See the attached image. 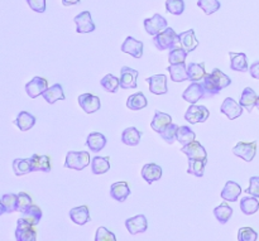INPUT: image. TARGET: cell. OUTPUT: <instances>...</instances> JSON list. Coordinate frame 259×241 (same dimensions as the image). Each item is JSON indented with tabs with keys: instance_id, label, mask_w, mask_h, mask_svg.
<instances>
[{
	"instance_id": "obj_1",
	"label": "cell",
	"mask_w": 259,
	"mask_h": 241,
	"mask_svg": "<svg viewBox=\"0 0 259 241\" xmlns=\"http://www.w3.org/2000/svg\"><path fill=\"white\" fill-rule=\"evenodd\" d=\"M204 87L205 98L217 96L223 88H227L232 83V78L225 75L219 68H214L211 73H207L202 81H200Z\"/></svg>"
},
{
	"instance_id": "obj_2",
	"label": "cell",
	"mask_w": 259,
	"mask_h": 241,
	"mask_svg": "<svg viewBox=\"0 0 259 241\" xmlns=\"http://www.w3.org/2000/svg\"><path fill=\"white\" fill-rule=\"evenodd\" d=\"M153 44L156 45L157 50L166 51V50H175L180 45L179 34L175 32L172 28H167L163 32L159 33L158 35L153 38Z\"/></svg>"
},
{
	"instance_id": "obj_3",
	"label": "cell",
	"mask_w": 259,
	"mask_h": 241,
	"mask_svg": "<svg viewBox=\"0 0 259 241\" xmlns=\"http://www.w3.org/2000/svg\"><path fill=\"white\" fill-rule=\"evenodd\" d=\"M90 154L88 152H68L66 156L65 168L82 171L90 164Z\"/></svg>"
},
{
	"instance_id": "obj_4",
	"label": "cell",
	"mask_w": 259,
	"mask_h": 241,
	"mask_svg": "<svg viewBox=\"0 0 259 241\" xmlns=\"http://www.w3.org/2000/svg\"><path fill=\"white\" fill-rule=\"evenodd\" d=\"M233 153L245 162H252L257 154V141H239L233 148Z\"/></svg>"
},
{
	"instance_id": "obj_5",
	"label": "cell",
	"mask_w": 259,
	"mask_h": 241,
	"mask_svg": "<svg viewBox=\"0 0 259 241\" xmlns=\"http://www.w3.org/2000/svg\"><path fill=\"white\" fill-rule=\"evenodd\" d=\"M167 20L166 18L162 17L161 14H154L152 18H147L144 19V29L148 33L149 35H158L159 33L163 32L164 29H167Z\"/></svg>"
},
{
	"instance_id": "obj_6",
	"label": "cell",
	"mask_w": 259,
	"mask_h": 241,
	"mask_svg": "<svg viewBox=\"0 0 259 241\" xmlns=\"http://www.w3.org/2000/svg\"><path fill=\"white\" fill-rule=\"evenodd\" d=\"M210 111L207 110L206 106H197V105H191L187 109L186 114H185V119L186 121H189L190 124H197V123H204L209 119Z\"/></svg>"
},
{
	"instance_id": "obj_7",
	"label": "cell",
	"mask_w": 259,
	"mask_h": 241,
	"mask_svg": "<svg viewBox=\"0 0 259 241\" xmlns=\"http://www.w3.org/2000/svg\"><path fill=\"white\" fill-rule=\"evenodd\" d=\"M15 239L17 241H37V231L34 226H30L23 219H18Z\"/></svg>"
},
{
	"instance_id": "obj_8",
	"label": "cell",
	"mask_w": 259,
	"mask_h": 241,
	"mask_svg": "<svg viewBox=\"0 0 259 241\" xmlns=\"http://www.w3.org/2000/svg\"><path fill=\"white\" fill-rule=\"evenodd\" d=\"M76 23V32L77 33H91L95 30V24L93 22V18H91V13L89 10L85 12H81L80 14L76 15L73 18Z\"/></svg>"
},
{
	"instance_id": "obj_9",
	"label": "cell",
	"mask_w": 259,
	"mask_h": 241,
	"mask_svg": "<svg viewBox=\"0 0 259 241\" xmlns=\"http://www.w3.org/2000/svg\"><path fill=\"white\" fill-rule=\"evenodd\" d=\"M78 105L81 106L86 114H94L100 109L101 101L98 96L93 95V93H82L78 96Z\"/></svg>"
},
{
	"instance_id": "obj_10",
	"label": "cell",
	"mask_w": 259,
	"mask_h": 241,
	"mask_svg": "<svg viewBox=\"0 0 259 241\" xmlns=\"http://www.w3.org/2000/svg\"><path fill=\"white\" fill-rule=\"evenodd\" d=\"M48 88V81L43 77H34L25 85V91L30 99H35L39 95H43Z\"/></svg>"
},
{
	"instance_id": "obj_11",
	"label": "cell",
	"mask_w": 259,
	"mask_h": 241,
	"mask_svg": "<svg viewBox=\"0 0 259 241\" xmlns=\"http://www.w3.org/2000/svg\"><path fill=\"white\" fill-rule=\"evenodd\" d=\"M125 227L131 235L142 234V232H146L147 229H148V221H147L144 215H137V216L126 220Z\"/></svg>"
},
{
	"instance_id": "obj_12",
	"label": "cell",
	"mask_w": 259,
	"mask_h": 241,
	"mask_svg": "<svg viewBox=\"0 0 259 241\" xmlns=\"http://www.w3.org/2000/svg\"><path fill=\"white\" fill-rule=\"evenodd\" d=\"M243 106L240 104H238L234 99L227 98L224 101H223V105L220 108V111H222L224 115L228 116V119L230 120H234V119H238L239 116H242L243 114Z\"/></svg>"
},
{
	"instance_id": "obj_13",
	"label": "cell",
	"mask_w": 259,
	"mask_h": 241,
	"mask_svg": "<svg viewBox=\"0 0 259 241\" xmlns=\"http://www.w3.org/2000/svg\"><path fill=\"white\" fill-rule=\"evenodd\" d=\"M202 98H205V91L201 82H191V85L182 93V99L191 105L196 104Z\"/></svg>"
},
{
	"instance_id": "obj_14",
	"label": "cell",
	"mask_w": 259,
	"mask_h": 241,
	"mask_svg": "<svg viewBox=\"0 0 259 241\" xmlns=\"http://www.w3.org/2000/svg\"><path fill=\"white\" fill-rule=\"evenodd\" d=\"M185 156L189 157V159H201V161H207L206 149L199 143V141H191L187 146H184L181 149Z\"/></svg>"
},
{
	"instance_id": "obj_15",
	"label": "cell",
	"mask_w": 259,
	"mask_h": 241,
	"mask_svg": "<svg viewBox=\"0 0 259 241\" xmlns=\"http://www.w3.org/2000/svg\"><path fill=\"white\" fill-rule=\"evenodd\" d=\"M121 52L128 53L134 58H142L143 56V43L136 38L128 37L121 44Z\"/></svg>"
},
{
	"instance_id": "obj_16",
	"label": "cell",
	"mask_w": 259,
	"mask_h": 241,
	"mask_svg": "<svg viewBox=\"0 0 259 241\" xmlns=\"http://www.w3.org/2000/svg\"><path fill=\"white\" fill-rule=\"evenodd\" d=\"M139 72L131 67L123 66L120 70V86L121 88H136L137 87V78H138Z\"/></svg>"
},
{
	"instance_id": "obj_17",
	"label": "cell",
	"mask_w": 259,
	"mask_h": 241,
	"mask_svg": "<svg viewBox=\"0 0 259 241\" xmlns=\"http://www.w3.org/2000/svg\"><path fill=\"white\" fill-rule=\"evenodd\" d=\"M149 83V91L154 95H164L167 93V77L164 75H154L147 78Z\"/></svg>"
},
{
	"instance_id": "obj_18",
	"label": "cell",
	"mask_w": 259,
	"mask_h": 241,
	"mask_svg": "<svg viewBox=\"0 0 259 241\" xmlns=\"http://www.w3.org/2000/svg\"><path fill=\"white\" fill-rule=\"evenodd\" d=\"M179 40H180V45H181L187 53L194 52V51L197 48V45H199V40H197L196 35H195L194 29H189L186 30V32L180 33Z\"/></svg>"
},
{
	"instance_id": "obj_19",
	"label": "cell",
	"mask_w": 259,
	"mask_h": 241,
	"mask_svg": "<svg viewBox=\"0 0 259 241\" xmlns=\"http://www.w3.org/2000/svg\"><path fill=\"white\" fill-rule=\"evenodd\" d=\"M240 195H242V187H240L237 182L228 181L227 183H225L220 196H222V199L225 200L227 202H235L238 201Z\"/></svg>"
},
{
	"instance_id": "obj_20",
	"label": "cell",
	"mask_w": 259,
	"mask_h": 241,
	"mask_svg": "<svg viewBox=\"0 0 259 241\" xmlns=\"http://www.w3.org/2000/svg\"><path fill=\"white\" fill-rule=\"evenodd\" d=\"M131 195V188L126 182H115L110 187V196L118 202H124Z\"/></svg>"
},
{
	"instance_id": "obj_21",
	"label": "cell",
	"mask_w": 259,
	"mask_h": 241,
	"mask_svg": "<svg viewBox=\"0 0 259 241\" xmlns=\"http://www.w3.org/2000/svg\"><path fill=\"white\" fill-rule=\"evenodd\" d=\"M141 173L144 181L148 184H152L162 177V167H159L156 163H148L142 168Z\"/></svg>"
},
{
	"instance_id": "obj_22",
	"label": "cell",
	"mask_w": 259,
	"mask_h": 241,
	"mask_svg": "<svg viewBox=\"0 0 259 241\" xmlns=\"http://www.w3.org/2000/svg\"><path fill=\"white\" fill-rule=\"evenodd\" d=\"M169 124H172V116L168 115V114L157 110L156 113H154V118L153 120H152L151 126L154 131L161 134Z\"/></svg>"
},
{
	"instance_id": "obj_23",
	"label": "cell",
	"mask_w": 259,
	"mask_h": 241,
	"mask_svg": "<svg viewBox=\"0 0 259 241\" xmlns=\"http://www.w3.org/2000/svg\"><path fill=\"white\" fill-rule=\"evenodd\" d=\"M106 146V138L101 133L94 131V133L89 134L88 139H86V147L90 149L94 153H98L101 149L105 148Z\"/></svg>"
},
{
	"instance_id": "obj_24",
	"label": "cell",
	"mask_w": 259,
	"mask_h": 241,
	"mask_svg": "<svg viewBox=\"0 0 259 241\" xmlns=\"http://www.w3.org/2000/svg\"><path fill=\"white\" fill-rule=\"evenodd\" d=\"M70 219L75 222L76 225H82L88 224L90 221V211H89L88 206H78L75 209L70 210Z\"/></svg>"
},
{
	"instance_id": "obj_25",
	"label": "cell",
	"mask_w": 259,
	"mask_h": 241,
	"mask_svg": "<svg viewBox=\"0 0 259 241\" xmlns=\"http://www.w3.org/2000/svg\"><path fill=\"white\" fill-rule=\"evenodd\" d=\"M30 167L32 171H40V172H51V158L48 156H38V154H33L29 158Z\"/></svg>"
},
{
	"instance_id": "obj_26",
	"label": "cell",
	"mask_w": 259,
	"mask_h": 241,
	"mask_svg": "<svg viewBox=\"0 0 259 241\" xmlns=\"http://www.w3.org/2000/svg\"><path fill=\"white\" fill-rule=\"evenodd\" d=\"M230 57V68L233 71H238V72H247L248 68V61L247 56L244 53H235L229 52Z\"/></svg>"
},
{
	"instance_id": "obj_27",
	"label": "cell",
	"mask_w": 259,
	"mask_h": 241,
	"mask_svg": "<svg viewBox=\"0 0 259 241\" xmlns=\"http://www.w3.org/2000/svg\"><path fill=\"white\" fill-rule=\"evenodd\" d=\"M14 124L19 128L20 131H28L35 125V116L28 111H20L14 120Z\"/></svg>"
},
{
	"instance_id": "obj_28",
	"label": "cell",
	"mask_w": 259,
	"mask_h": 241,
	"mask_svg": "<svg viewBox=\"0 0 259 241\" xmlns=\"http://www.w3.org/2000/svg\"><path fill=\"white\" fill-rule=\"evenodd\" d=\"M206 71H205V63H196L191 62L187 66V76H189V81L191 82H199L202 81V78L206 76Z\"/></svg>"
},
{
	"instance_id": "obj_29",
	"label": "cell",
	"mask_w": 259,
	"mask_h": 241,
	"mask_svg": "<svg viewBox=\"0 0 259 241\" xmlns=\"http://www.w3.org/2000/svg\"><path fill=\"white\" fill-rule=\"evenodd\" d=\"M257 100H258V95L253 88L250 87H245L243 90L242 96H240V101L239 104L245 109L247 111H252L253 108L257 105Z\"/></svg>"
},
{
	"instance_id": "obj_30",
	"label": "cell",
	"mask_w": 259,
	"mask_h": 241,
	"mask_svg": "<svg viewBox=\"0 0 259 241\" xmlns=\"http://www.w3.org/2000/svg\"><path fill=\"white\" fill-rule=\"evenodd\" d=\"M42 216V210H40L37 205H32L29 209H27L24 212H22V217H20V219L24 220V221L27 222V224H29L30 226H35V225H38L40 222Z\"/></svg>"
},
{
	"instance_id": "obj_31",
	"label": "cell",
	"mask_w": 259,
	"mask_h": 241,
	"mask_svg": "<svg viewBox=\"0 0 259 241\" xmlns=\"http://www.w3.org/2000/svg\"><path fill=\"white\" fill-rule=\"evenodd\" d=\"M0 206H2L0 214H12V212L18 211V195H3L2 200H0Z\"/></svg>"
},
{
	"instance_id": "obj_32",
	"label": "cell",
	"mask_w": 259,
	"mask_h": 241,
	"mask_svg": "<svg viewBox=\"0 0 259 241\" xmlns=\"http://www.w3.org/2000/svg\"><path fill=\"white\" fill-rule=\"evenodd\" d=\"M43 99L47 101L48 104H55L56 101L65 100V93H63V87L60 83H55L51 87L43 92Z\"/></svg>"
},
{
	"instance_id": "obj_33",
	"label": "cell",
	"mask_w": 259,
	"mask_h": 241,
	"mask_svg": "<svg viewBox=\"0 0 259 241\" xmlns=\"http://www.w3.org/2000/svg\"><path fill=\"white\" fill-rule=\"evenodd\" d=\"M142 133L134 126H131V128H126L125 130L121 133V141H123L125 146L129 147H136L138 146L139 141H141Z\"/></svg>"
},
{
	"instance_id": "obj_34",
	"label": "cell",
	"mask_w": 259,
	"mask_h": 241,
	"mask_svg": "<svg viewBox=\"0 0 259 241\" xmlns=\"http://www.w3.org/2000/svg\"><path fill=\"white\" fill-rule=\"evenodd\" d=\"M147 105H148V101H147V98L143 92L133 93L126 100V108L131 109L132 111L142 110V109L147 108Z\"/></svg>"
},
{
	"instance_id": "obj_35",
	"label": "cell",
	"mask_w": 259,
	"mask_h": 241,
	"mask_svg": "<svg viewBox=\"0 0 259 241\" xmlns=\"http://www.w3.org/2000/svg\"><path fill=\"white\" fill-rule=\"evenodd\" d=\"M110 169V158L109 157H94L91 159V171L94 174H104Z\"/></svg>"
},
{
	"instance_id": "obj_36",
	"label": "cell",
	"mask_w": 259,
	"mask_h": 241,
	"mask_svg": "<svg viewBox=\"0 0 259 241\" xmlns=\"http://www.w3.org/2000/svg\"><path fill=\"white\" fill-rule=\"evenodd\" d=\"M167 71L171 75L172 81L175 82H184V81L189 80V76H187V67L185 63H180V65H171Z\"/></svg>"
},
{
	"instance_id": "obj_37",
	"label": "cell",
	"mask_w": 259,
	"mask_h": 241,
	"mask_svg": "<svg viewBox=\"0 0 259 241\" xmlns=\"http://www.w3.org/2000/svg\"><path fill=\"white\" fill-rule=\"evenodd\" d=\"M233 209L229 206V205L227 204V202H224V204L219 205L218 207H215L214 209V215L215 217H217L218 221L220 222V224H227L228 221L230 220V217L233 216Z\"/></svg>"
},
{
	"instance_id": "obj_38",
	"label": "cell",
	"mask_w": 259,
	"mask_h": 241,
	"mask_svg": "<svg viewBox=\"0 0 259 241\" xmlns=\"http://www.w3.org/2000/svg\"><path fill=\"white\" fill-rule=\"evenodd\" d=\"M13 171H14L15 176H25V174L30 173L32 171V167H30L29 158H18L13 161Z\"/></svg>"
},
{
	"instance_id": "obj_39",
	"label": "cell",
	"mask_w": 259,
	"mask_h": 241,
	"mask_svg": "<svg viewBox=\"0 0 259 241\" xmlns=\"http://www.w3.org/2000/svg\"><path fill=\"white\" fill-rule=\"evenodd\" d=\"M240 210L244 215H254L259 210V202L255 197H243L240 201Z\"/></svg>"
},
{
	"instance_id": "obj_40",
	"label": "cell",
	"mask_w": 259,
	"mask_h": 241,
	"mask_svg": "<svg viewBox=\"0 0 259 241\" xmlns=\"http://www.w3.org/2000/svg\"><path fill=\"white\" fill-rule=\"evenodd\" d=\"M195 138H196V134L190 126H180L179 131H177V141L181 143L182 147L194 141Z\"/></svg>"
},
{
	"instance_id": "obj_41",
	"label": "cell",
	"mask_w": 259,
	"mask_h": 241,
	"mask_svg": "<svg viewBox=\"0 0 259 241\" xmlns=\"http://www.w3.org/2000/svg\"><path fill=\"white\" fill-rule=\"evenodd\" d=\"M207 161H201V159H189V168L187 173L192 174L195 177H202L205 172V166Z\"/></svg>"
},
{
	"instance_id": "obj_42",
	"label": "cell",
	"mask_w": 259,
	"mask_h": 241,
	"mask_svg": "<svg viewBox=\"0 0 259 241\" xmlns=\"http://www.w3.org/2000/svg\"><path fill=\"white\" fill-rule=\"evenodd\" d=\"M100 85L105 91L114 93L116 92V90H118L119 86H120V78H116L115 76L109 73V75H106L105 77L100 81Z\"/></svg>"
},
{
	"instance_id": "obj_43",
	"label": "cell",
	"mask_w": 259,
	"mask_h": 241,
	"mask_svg": "<svg viewBox=\"0 0 259 241\" xmlns=\"http://www.w3.org/2000/svg\"><path fill=\"white\" fill-rule=\"evenodd\" d=\"M197 7L206 15H211L220 9V3L219 0H197Z\"/></svg>"
},
{
	"instance_id": "obj_44",
	"label": "cell",
	"mask_w": 259,
	"mask_h": 241,
	"mask_svg": "<svg viewBox=\"0 0 259 241\" xmlns=\"http://www.w3.org/2000/svg\"><path fill=\"white\" fill-rule=\"evenodd\" d=\"M187 57V52L182 47H177L175 50H171L168 55V62L171 65H180V63H185Z\"/></svg>"
},
{
	"instance_id": "obj_45",
	"label": "cell",
	"mask_w": 259,
	"mask_h": 241,
	"mask_svg": "<svg viewBox=\"0 0 259 241\" xmlns=\"http://www.w3.org/2000/svg\"><path fill=\"white\" fill-rule=\"evenodd\" d=\"M179 128H180L179 125L172 123L169 124V125L167 126V128L159 134V135H161V138L163 139L164 141H167L168 144H172L177 140V131H179Z\"/></svg>"
},
{
	"instance_id": "obj_46",
	"label": "cell",
	"mask_w": 259,
	"mask_h": 241,
	"mask_svg": "<svg viewBox=\"0 0 259 241\" xmlns=\"http://www.w3.org/2000/svg\"><path fill=\"white\" fill-rule=\"evenodd\" d=\"M166 10L174 15H181L185 12L184 0H166Z\"/></svg>"
},
{
	"instance_id": "obj_47",
	"label": "cell",
	"mask_w": 259,
	"mask_h": 241,
	"mask_svg": "<svg viewBox=\"0 0 259 241\" xmlns=\"http://www.w3.org/2000/svg\"><path fill=\"white\" fill-rule=\"evenodd\" d=\"M258 234L252 227H240L238 231V241H257Z\"/></svg>"
},
{
	"instance_id": "obj_48",
	"label": "cell",
	"mask_w": 259,
	"mask_h": 241,
	"mask_svg": "<svg viewBox=\"0 0 259 241\" xmlns=\"http://www.w3.org/2000/svg\"><path fill=\"white\" fill-rule=\"evenodd\" d=\"M32 205L33 200L29 195L25 194V192H19V194H18V211L24 212L25 210L29 209Z\"/></svg>"
},
{
	"instance_id": "obj_49",
	"label": "cell",
	"mask_w": 259,
	"mask_h": 241,
	"mask_svg": "<svg viewBox=\"0 0 259 241\" xmlns=\"http://www.w3.org/2000/svg\"><path fill=\"white\" fill-rule=\"evenodd\" d=\"M95 241H116V236L114 232L110 231V230L101 226L96 230Z\"/></svg>"
},
{
	"instance_id": "obj_50",
	"label": "cell",
	"mask_w": 259,
	"mask_h": 241,
	"mask_svg": "<svg viewBox=\"0 0 259 241\" xmlns=\"http://www.w3.org/2000/svg\"><path fill=\"white\" fill-rule=\"evenodd\" d=\"M245 194L250 195V196L259 199V177L254 176L250 177L249 179V187L245 189Z\"/></svg>"
},
{
	"instance_id": "obj_51",
	"label": "cell",
	"mask_w": 259,
	"mask_h": 241,
	"mask_svg": "<svg viewBox=\"0 0 259 241\" xmlns=\"http://www.w3.org/2000/svg\"><path fill=\"white\" fill-rule=\"evenodd\" d=\"M27 4L37 13H43L46 10V0H27Z\"/></svg>"
},
{
	"instance_id": "obj_52",
	"label": "cell",
	"mask_w": 259,
	"mask_h": 241,
	"mask_svg": "<svg viewBox=\"0 0 259 241\" xmlns=\"http://www.w3.org/2000/svg\"><path fill=\"white\" fill-rule=\"evenodd\" d=\"M249 73L253 78L259 80V61H257V62H254L252 66H250Z\"/></svg>"
},
{
	"instance_id": "obj_53",
	"label": "cell",
	"mask_w": 259,
	"mask_h": 241,
	"mask_svg": "<svg viewBox=\"0 0 259 241\" xmlns=\"http://www.w3.org/2000/svg\"><path fill=\"white\" fill-rule=\"evenodd\" d=\"M81 0H62V4L65 5V7H71V5H76L78 4Z\"/></svg>"
},
{
	"instance_id": "obj_54",
	"label": "cell",
	"mask_w": 259,
	"mask_h": 241,
	"mask_svg": "<svg viewBox=\"0 0 259 241\" xmlns=\"http://www.w3.org/2000/svg\"><path fill=\"white\" fill-rule=\"evenodd\" d=\"M255 108H257V109H258V110H259V96H258V100H257V105H255Z\"/></svg>"
}]
</instances>
